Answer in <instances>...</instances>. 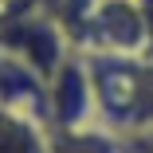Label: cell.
<instances>
[{
  "instance_id": "cell-2",
  "label": "cell",
  "mask_w": 153,
  "mask_h": 153,
  "mask_svg": "<svg viewBox=\"0 0 153 153\" xmlns=\"http://www.w3.org/2000/svg\"><path fill=\"white\" fill-rule=\"evenodd\" d=\"M43 118H47V126H86V122H98L94 82H90V67H86L82 51H71L47 75Z\"/></svg>"
},
{
  "instance_id": "cell-4",
  "label": "cell",
  "mask_w": 153,
  "mask_h": 153,
  "mask_svg": "<svg viewBox=\"0 0 153 153\" xmlns=\"http://www.w3.org/2000/svg\"><path fill=\"white\" fill-rule=\"evenodd\" d=\"M47 153H118V134L102 122L47 126Z\"/></svg>"
},
{
  "instance_id": "cell-1",
  "label": "cell",
  "mask_w": 153,
  "mask_h": 153,
  "mask_svg": "<svg viewBox=\"0 0 153 153\" xmlns=\"http://www.w3.org/2000/svg\"><path fill=\"white\" fill-rule=\"evenodd\" d=\"M98 122L114 134L153 126V55H86Z\"/></svg>"
},
{
  "instance_id": "cell-6",
  "label": "cell",
  "mask_w": 153,
  "mask_h": 153,
  "mask_svg": "<svg viewBox=\"0 0 153 153\" xmlns=\"http://www.w3.org/2000/svg\"><path fill=\"white\" fill-rule=\"evenodd\" d=\"M71 4H79V0H71Z\"/></svg>"
},
{
  "instance_id": "cell-5",
  "label": "cell",
  "mask_w": 153,
  "mask_h": 153,
  "mask_svg": "<svg viewBox=\"0 0 153 153\" xmlns=\"http://www.w3.org/2000/svg\"><path fill=\"white\" fill-rule=\"evenodd\" d=\"M118 153H153V126H137L118 134Z\"/></svg>"
},
{
  "instance_id": "cell-3",
  "label": "cell",
  "mask_w": 153,
  "mask_h": 153,
  "mask_svg": "<svg viewBox=\"0 0 153 153\" xmlns=\"http://www.w3.org/2000/svg\"><path fill=\"white\" fill-rule=\"evenodd\" d=\"M0 153H47V122L0 102Z\"/></svg>"
}]
</instances>
